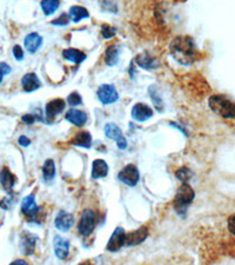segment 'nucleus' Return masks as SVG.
Segmentation results:
<instances>
[{
  "label": "nucleus",
  "instance_id": "f257e3e1",
  "mask_svg": "<svg viewBox=\"0 0 235 265\" xmlns=\"http://www.w3.org/2000/svg\"><path fill=\"white\" fill-rule=\"evenodd\" d=\"M171 54L181 65H190L196 60L197 52L194 40L190 37H177L172 40Z\"/></svg>",
  "mask_w": 235,
  "mask_h": 265
},
{
  "label": "nucleus",
  "instance_id": "f03ea898",
  "mask_svg": "<svg viewBox=\"0 0 235 265\" xmlns=\"http://www.w3.org/2000/svg\"><path fill=\"white\" fill-rule=\"evenodd\" d=\"M209 107L219 116L232 119L235 118V103L228 99L226 96L215 95L212 96L208 101Z\"/></svg>",
  "mask_w": 235,
  "mask_h": 265
},
{
  "label": "nucleus",
  "instance_id": "7ed1b4c3",
  "mask_svg": "<svg viewBox=\"0 0 235 265\" xmlns=\"http://www.w3.org/2000/svg\"><path fill=\"white\" fill-rule=\"evenodd\" d=\"M194 199V191L188 184L185 183L184 185H181V188L179 189V191L175 196L174 201V208L179 213H184L187 210L188 205L193 202Z\"/></svg>",
  "mask_w": 235,
  "mask_h": 265
},
{
  "label": "nucleus",
  "instance_id": "20e7f679",
  "mask_svg": "<svg viewBox=\"0 0 235 265\" xmlns=\"http://www.w3.org/2000/svg\"><path fill=\"white\" fill-rule=\"evenodd\" d=\"M95 227V213L92 210H85L81 214L79 226V233L84 237H89Z\"/></svg>",
  "mask_w": 235,
  "mask_h": 265
},
{
  "label": "nucleus",
  "instance_id": "39448f33",
  "mask_svg": "<svg viewBox=\"0 0 235 265\" xmlns=\"http://www.w3.org/2000/svg\"><path fill=\"white\" fill-rule=\"evenodd\" d=\"M96 95H98L99 101L101 102L103 105L113 104V103H115L119 99L118 91L115 90V87L113 85H108V84L100 86Z\"/></svg>",
  "mask_w": 235,
  "mask_h": 265
},
{
  "label": "nucleus",
  "instance_id": "423d86ee",
  "mask_svg": "<svg viewBox=\"0 0 235 265\" xmlns=\"http://www.w3.org/2000/svg\"><path fill=\"white\" fill-rule=\"evenodd\" d=\"M119 180L130 186H136L139 182V171L134 165H127L119 173Z\"/></svg>",
  "mask_w": 235,
  "mask_h": 265
},
{
  "label": "nucleus",
  "instance_id": "0eeeda50",
  "mask_svg": "<svg viewBox=\"0 0 235 265\" xmlns=\"http://www.w3.org/2000/svg\"><path fill=\"white\" fill-rule=\"evenodd\" d=\"M105 135L113 140H117V145L120 150H125L127 148V140L122 136L121 130L118 125L109 123L105 126Z\"/></svg>",
  "mask_w": 235,
  "mask_h": 265
},
{
  "label": "nucleus",
  "instance_id": "6e6552de",
  "mask_svg": "<svg viewBox=\"0 0 235 265\" xmlns=\"http://www.w3.org/2000/svg\"><path fill=\"white\" fill-rule=\"evenodd\" d=\"M65 108V102L62 99H54L51 101L48 104L46 105V120L48 123L54 120V118L58 116L59 113H61Z\"/></svg>",
  "mask_w": 235,
  "mask_h": 265
},
{
  "label": "nucleus",
  "instance_id": "1a4fd4ad",
  "mask_svg": "<svg viewBox=\"0 0 235 265\" xmlns=\"http://www.w3.org/2000/svg\"><path fill=\"white\" fill-rule=\"evenodd\" d=\"M21 211H23L25 216L30 218V219H32L33 217L37 216L38 212H39V208H38L33 195L26 196V197L23 199V203H21Z\"/></svg>",
  "mask_w": 235,
  "mask_h": 265
},
{
  "label": "nucleus",
  "instance_id": "9d476101",
  "mask_svg": "<svg viewBox=\"0 0 235 265\" xmlns=\"http://www.w3.org/2000/svg\"><path fill=\"white\" fill-rule=\"evenodd\" d=\"M125 239H126V232L121 227H118L108 241L107 249L109 251H118L119 249L125 246Z\"/></svg>",
  "mask_w": 235,
  "mask_h": 265
},
{
  "label": "nucleus",
  "instance_id": "9b49d317",
  "mask_svg": "<svg viewBox=\"0 0 235 265\" xmlns=\"http://www.w3.org/2000/svg\"><path fill=\"white\" fill-rule=\"evenodd\" d=\"M153 116V110L146 104H139L134 105V107L132 108V117L133 119L137 121H146Z\"/></svg>",
  "mask_w": 235,
  "mask_h": 265
},
{
  "label": "nucleus",
  "instance_id": "f8f14e48",
  "mask_svg": "<svg viewBox=\"0 0 235 265\" xmlns=\"http://www.w3.org/2000/svg\"><path fill=\"white\" fill-rule=\"evenodd\" d=\"M74 223V218L71 213L60 211L55 218V227L62 232L68 231Z\"/></svg>",
  "mask_w": 235,
  "mask_h": 265
},
{
  "label": "nucleus",
  "instance_id": "ddd939ff",
  "mask_svg": "<svg viewBox=\"0 0 235 265\" xmlns=\"http://www.w3.org/2000/svg\"><path fill=\"white\" fill-rule=\"evenodd\" d=\"M148 236V230L146 227H140L137 231L131 232L126 235V239H125V246H133L142 243Z\"/></svg>",
  "mask_w": 235,
  "mask_h": 265
},
{
  "label": "nucleus",
  "instance_id": "4468645a",
  "mask_svg": "<svg viewBox=\"0 0 235 265\" xmlns=\"http://www.w3.org/2000/svg\"><path fill=\"white\" fill-rule=\"evenodd\" d=\"M136 63L139 65L140 67L146 68V70H153V68H158L160 66L159 60L152 55H149L148 53H141V54L137 55Z\"/></svg>",
  "mask_w": 235,
  "mask_h": 265
},
{
  "label": "nucleus",
  "instance_id": "2eb2a0df",
  "mask_svg": "<svg viewBox=\"0 0 235 265\" xmlns=\"http://www.w3.org/2000/svg\"><path fill=\"white\" fill-rule=\"evenodd\" d=\"M21 86L25 92H33L42 86V83L36 73H27L21 79Z\"/></svg>",
  "mask_w": 235,
  "mask_h": 265
},
{
  "label": "nucleus",
  "instance_id": "dca6fc26",
  "mask_svg": "<svg viewBox=\"0 0 235 265\" xmlns=\"http://www.w3.org/2000/svg\"><path fill=\"white\" fill-rule=\"evenodd\" d=\"M53 246H54L55 255L58 258L65 260L68 256V251H70V243L62 238L60 236H55L54 241H53Z\"/></svg>",
  "mask_w": 235,
  "mask_h": 265
},
{
  "label": "nucleus",
  "instance_id": "f3484780",
  "mask_svg": "<svg viewBox=\"0 0 235 265\" xmlns=\"http://www.w3.org/2000/svg\"><path fill=\"white\" fill-rule=\"evenodd\" d=\"M65 118L75 126H83L87 121V114L80 110H75V108H71L70 111H67Z\"/></svg>",
  "mask_w": 235,
  "mask_h": 265
},
{
  "label": "nucleus",
  "instance_id": "a211bd4d",
  "mask_svg": "<svg viewBox=\"0 0 235 265\" xmlns=\"http://www.w3.org/2000/svg\"><path fill=\"white\" fill-rule=\"evenodd\" d=\"M24 44H25V48H26L28 52L36 53L38 50L40 49V46H42L43 38L36 32L30 33V34H27L26 38H25Z\"/></svg>",
  "mask_w": 235,
  "mask_h": 265
},
{
  "label": "nucleus",
  "instance_id": "6ab92c4d",
  "mask_svg": "<svg viewBox=\"0 0 235 265\" xmlns=\"http://www.w3.org/2000/svg\"><path fill=\"white\" fill-rule=\"evenodd\" d=\"M37 237L30 232H24L21 236V248H23V252L25 255L32 254L36 246Z\"/></svg>",
  "mask_w": 235,
  "mask_h": 265
},
{
  "label": "nucleus",
  "instance_id": "aec40b11",
  "mask_svg": "<svg viewBox=\"0 0 235 265\" xmlns=\"http://www.w3.org/2000/svg\"><path fill=\"white\" fill-rule=\"evenodd\" d=\"M108 173V166L106 164V161H103L102 159H96L94 160L93 167H92V177L94 179L103 178V177L107 176Z\"/></svg>",
  "mask_w": 235,
  "mask_h": 265
},
{
  "label": "nucleus",
  "instance_id": "412c9836",
  "mask_svg": "<svg viewBox=\"0 0 235 265\" xmlns=\"http://www.w3.org/2000/svg\"><path fill=\"white\" fill-rule=\"evenodd\" d=\"M0 183H1V186L6 192H11L14 186L15 178L7 169H4L0 172Z\"/></svg>",
  "mask_w": 235,
  "mask_h": 265
},
{
  "label": "nucleus",
  "instance_id": "4be33fe9",
  "mask_svg": "<svg viewBox=\"0 0 235 265\" xmlns=\"http://www.w3.org/2000/svg\"><path fill=\"white\" fill-rule=\"evenodd\" d=\"M62 55H64L65 59H67V60H70V61H73V63L75 64L83 63L85 59H86V54H85L84 52H81L79 51V50H75V49L64 50Z\"/></svg>",
  "mask_w": 235,
  "mask_h": 265
},
{
  "label": "nucleus",
  "instance_id": "5701e85b",
  "mask_svg": "<svg viewBox=\"0 0 235 265\" xmlns=\"http://www.w3.org/2000/svg\"><path fill=\"white\" fill-rule=\"evenodd\" d=\"M71 143L73 145L89 149L91 148V144H92V137H91L89 132H79L71 140Z\"/></svg>",
  "mask_w": 235,
  "mask_h": 265
},
{
  "label": "nucleus",
  "instance_id": "b1692460",
  "mask_svg": "<svg viewBox=\"0 0 235 265\" xmlns=\"http://www.w3.org/2000/svg\"><path fill=\"white\" fill-rule=\"evenodd\" d=\"M119 54H120V50H119L118 46H109L105 53L106 64H107L108 66H114L119 61Z\"/></svg>",
  "mask_w": 235,
  "mask_h": 265
},
{
  "label": "nucleus",
  "instance_id": "393cba45",
  "mask_svg": "<svg viewBox=\"0 0 235 265\" xmlns=\"http://www.w3.org/2000/svg\"><path fill=\"white\" fill-rule=\"evenodd\" d=\"M68 14H70L71 19L74 21V23H78V21H80L81 19H84V18H89L90 14L89 12L83 6H72L70 8V12H68Z\"/></svg>",
  "mask_w": 235,
  "mask_h": 265
},
{
  "label": "nucleus",
  "instance_id": "a878e982",
  "mask_svg": "<svg viewBox=\"0 0 235 265\" xmlns=\"http://www.w3.org/2000/svg\"><path fill=\"white\" fill-rule=\"evenodd\" d=\"M43 176H44V179H45L46 182H51V180L54 178L55 166H54V163H53L52 159H47L46 160V163L43 167Z\"/></svg>",
  "mask_w": 235,
  "mask_h": 265
},
{
  "label": "nucleus",
  "instance_id": "bb28decb",
  "mask_svg": "<svg viewBox=\"0 0 235 265\" xmlns=\"http://www.w3.org/2000/svg\"><path fill=\"white\" fill-rule=\"evenodd\" d=\"M42 6L44 13L46 15H49V14H53L54 12L58 10L59 6H60V1H58V0H46V1H42Z\"/></svg>",
  "mask_w": 235,
  "mask_h": 265
},
{
  "label": "nucleus",
  "instance_id": "cd10ccee",
  "mask_svg": "<svg viewBox=\"0 0 235 265\" xmlns=\"http://www.w3.org/2000/svg\"><path fill=\"white\" fill-rule=\"evenodd\" d=\"M117 31H115L114 27L109 26V25H102L101 26V34L105 39H109L113 38L115 36Z\"/></svg>",
  "mask_w": 235,
  "mask_h": 265
},
{
  "label": "nucleus",
  "instance_id": "c85d7f7f",
  "mask_svg": "<svg viewBox=\"0 0 235 265\" xmlns=\"http://www.w3.org/2000/svg\"><path fill=\"white\" fill-rule=\"evenodd\" d=\"M68 105L71 106H78L83 103V99H81V96L78 92H72L67 98Z\"/></svg>",
  "mask_w": 235,
  "mask_h": 265
},
{
  "label": "nucleus",
  "instance_id": "c756f323",
  "mask_svg": "<svg viewBox=\"0 0 235 265\" xmlns=\"http://www.w3.org/2000/svg\"><path fill=\"white\" fill-rule=\"evenodd\" d=\"M21 120L27 125H32L36 120L44 121V118L42 116H37V114H25V116L21 117Z\"/></svg>",
  "mask_w": 235,
  "mask_h": 265
},
{
  "label": "nucleus",
  "instance_id": "7c9ffc66",
  "mask_svg": "<svg viewBox=\"0 0 235 265\" xmlns=\"http://www.w3.org/2000/svg\"><path fill=\"white\" fill-rule=\"evenodd\" d=\"M177 177L180 180H183V182H187V180L192 177V173H190V171L186 169V167H181L177 172Z\"/></svg>",
  "mask_w": 235,
  "mask_h": 265
},
{
  "label": "nucleus",
  "instance_id": "2f4dec72",
  "mask_svg": "<svg viewBox=\"0 0 235 265\" xmlns=\"http://www.w3.org/2000/svg\"><path fill=\"white\" fill-rule=\"evenodd\" d=\"M70 19H71L70 14L62 13L60 15V17L56 18L55 20H53L52 24L53 25H59V26H64V25H67L68 24V21H70Z\"/></svg>",
  "mask_w": 235,
  "mask_h": 265
},
{
  "label": "nucleus",
  "instance_id": "473e14b6",
  "mask_svg": "<svg viewBox=\"0 0 235 265\" xmlns=\"http://www.w3.org/2000/svg\"><path fill=\"white\" fill-rule=\"evenodd\" d=\"M11 72V67L8 66L6 63H0V84H1L2 79H4V76L8 74Z\"/></svg>",
  "mask_w": 235,
  "mask_h": 265
},
{
  "label": "nucleus",
  "instance_id": "72a5a7b5",
  "mask_svg": "<svg viewBox=\"0 0 235 265\" xmlns=\"http://www.w3.org/2000/svg\"><path fill=\"white\" fill-rule=\"evenodd\" d=\"M13 55L17 60H23L24 59V51L19 45H15L13 48Z\"/></svg>",
  "mask_w": 235,
  "mask_h": 265
},
{
  "label": "nucleus",
  "instance_id": "f704fd0d",
  "mask_svg": "<svg viewBox=\"0 0 235 265\" xmlns=\"http://www.w3.org/2000/svg\"><path fill=\"white\" fill-rule=\"evenodd\" d=\"M228 230H230L232 235L235 236V213L228 218Z\"/></svg>",
  "mask_w": 235,
  "mask_h": 265
},
{
  "label": "nucleus",
  "instance_id": "c9c22d12",
  "mask_svg": "<svg viewBox=\"0 0 235 265\" xmlns=\"http://www.w3.org/2000/svg\"><path fill=\"white\" fill-rule=\"evenodd\" d=\"M18 142H19V144H20L21 146H25V148H26V146H28V145H30L31 140H30V139H28L26 136H21V137H19Z\"/></svg>",
  "mask_w": 235,
  "mask_h": 265
},
{
  "label": "nucleus",
  "instance_id": "e433bc0d",
  "mask_svg": "<svg viewBox=\"0 0 235 265\" xmlns=\"http://www.w3.org/2000/svg\"><path fill=\"white\" fill-rule=\"evenodd\" d=\"M9 265H28V264L23 260H18V261H14L13 263H11Z\"/></svg>",
  "mask_w": 235,
  "mask_h": 265
}]
</instances>
